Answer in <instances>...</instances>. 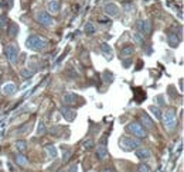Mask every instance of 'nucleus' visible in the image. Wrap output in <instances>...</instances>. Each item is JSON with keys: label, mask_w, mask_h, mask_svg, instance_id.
<instances>
[{"label": "nucleus", "mask_w": 184, "mask_h": 172, "mask_svg": "<svg viewBox=\"0 0 184 172\" xmlns=\"http://www.w3.org/2000/svg\"><path fill=\"white\" fill-rule=\"evenodd\" d=\"M26 47L29 49H31V51H43V49H45L48 47V41L45 38H43V37L33 34V35H30L26 40Z\"/></svg>", "instance_id": "f257e3e1"}, {"label": "nucleus", "mask_w": 184, "mask_h": 172, "mask_svg": "<svg viewBox=\"0 0 184 172\" xmlns=\"http://www.w3.org/2000/svg\"><path fill=\"white\" fill-rule=\"evenodd\" d=\"M162 119H163V123H164L166 130H169V131H173L174 128H176L177 120H176V110H174V109L166 110L164 114L162 116Z\"/></svg>", "instance_id": "f03ea898"}, {"label": "nucleus", "mask_w": 184, "mask_h": 172, "mask_svg": "<svg viewBox=\"0 0 184 172\" xmlns=\"http://www.w3.org/2000/svg\"><path fill=\"white\" fill-rule=\"evenodd\" d=\"M119 147L125 151H132L136 150L137 147H140V141L132 137H121L119 138Z\"/></svg>", "instance_id": "7ed1b4c3"}, {"label": "nucleus", "mask_w": 184, "mask_h": 172, "mask_svg": "<svg viewBox=\"0 0 184 172\" xmlns=\"http://www.w3.org/2000/svg\"><path fill=\"white\" fill-rule=\"evenodd\" d=\"M36 20L38 24H41L43 27H50L54 24V18L48 14L47 11H37L36 13Z\"/></svg>", "instance_id": "20e7f679"}, {"label": "nucleus", "mask_w": 184, "mask_h": 172, "mask_svg": "<svg viewBox=\"0 0 184 172\" xmlns=\"http://www.w3.org/2000/svg\"><path fill=\"white\" fill-rule=\"evenodd\" d=\"M4 55H6V58L10 64L16 65L17 64V57H18V51H17V47L14 44H10L7 47L4 48Z\"/></svg>", "instance_id": "39448f33"}, {"label": "nucleus", "mask_w": 184, "mask_h": 172, "mask_svg": "<svg viewBox=\"0 0 184 172\" xmlns=\"http://www.w3.org/2000/svg\"><path fill=\"white\" fill-rule=\"evenodd\" d=\"M129 130V131L132 133L133 136L139 137V138H144V137L147 136L146 130H144V127L142 124H139V123H130V124H128V127H126Z\"/></svg>", "instance_id": "423d86ee"}, {"label": "nucleus", "mask_w": 184, "mask_h": 172, "mask_svg": "<svg viewBox=\"0 0 184 172\" xmlns=\"http://www.w3.org/2000/svg\"><path fill=\"white\" fill-rule=\"evenodd\" d=\"M103 11H105L108 16H110V17H116V16L119 14V7L115 3H108L106 6L103 7Z\"/></svg>", "instance_id": "0eeeda50"}, {"label": "nucleus", "mask_w": 184, "mask_h": 172, "mask_svg": "<svg viewBox=\"0 0 184 172\" xmlns=\"http://www.w3.org/2000/svg\"><path fill=\"white\" fill-rule=\"evenodd\" d=\"M59 112H61V114L64 116V119H65V120L72 121L74 119H75V112H74V110H71L70 107L64 106V107H61V109H59Z\"/></svg>", "instance_id": "6e6552de"}, {"label": "nucleus", "mask_w": 184, "mask_h": 172, "mask_svg": "<svg viewBox=\"0 0 184 172\" xmlns=\"http://www.w3.org/2000/svg\"><path fill=\"white\" fill-rule=\"evenodd\" d=\"M2 92H3V95L11 96V95H14L16 92H17V86H16L14 83H6V85H3Z\"/></svg>", "instance_id": "1a4fd4ad"}, {"label": "nucleus", "mask_w": 184, "mask_h": 172, "mask_svg": "<svg viewBox=\"0 0 184 172\" xmlns=\"http://www.w3.org/2000/svg\"><path fill=\"white\" fill-rule=\"evenodd\" d=\"M137 28L143 34H150L151 31V23L150 21H137Z\"/></svg>", "instance_id": "9d476101"}, {"label": "nucleus", "mask_w": 184, "mask_h": 172, "mask_svg": "<svg viewBox=\"0 0 184 172\" xmlns=\"http://www.w3.org/2000/svg\"><path fill=\"white\" fill-rule=\"evenodd\" d=\"M167 42H169V45L171 48H176V47H178V44H180V38L177 37V34L169 33L167 34Z\"/></svg>", "instance_id": "9b49d317"}, {"label": "nucleus", "mask_w": 184, "mask_h": 172, "mask_svg": "<svg viewBox=\"0 0 184 172\" xmlns=\"http://www.w3.org/2000/svg\"><path fill=\"white\" fill-rule=\"evenodd\" d=\"M77 95H74V93H65V95L63 96V103L64 104H74V103L77 102Z\"/></svg>", "instance_id": "f8f14e48"}, {"label": "nucleus", "mask_w": 184, "mask_h": 172, "mask_svg": "<svg viewBox=\"0 0 184 172\" xmlns=\"http://www.w3.org/2000/svg\"><path fill=\"white\" fill-rule=\"evenodd\" d=\"M101 49H102L103 54L106 55L108 59H112V57H113V51H112V48L109 47V44H106V42H102V44H101Z\"/></svg>", "instance_id": "ddd939ff"}, {"label": "nucleus", "mask_w": 184, "mask_h": 172, "mask_svg": "<svg viewBox=\"0 0 184 172\" xmlns=\"http://www.w3.org/2000/svg\"><path fill=\"white\" fill-rule=\"evenodd\" d=\"M140 120H142V123H143L144 128H151V127H153V120H151V119L149 117L146 113H143L142 116H140Z\"/></svg>", "instance_id": "4468645a"}, {"label": "nucleus", "mask_w": 184, "mask_h": 172, "mask_svg": "<svg viewBox=\"0 0 184 172\" xmlns=\"http://www.w3.org/2000/svg\"><path fill=\"white\" fill-rule=\"evenodd\" d=\"M136 157L139 159H147V158H150V151L146 150V148H139L136 151Z\"/></svg>", "instance_id": "2eb2a0df"}, {"label": "nucleus", "mask_w": 184, "mask_h": 172, "mask_svg": "<svg viewBox=\"0 0 184 172\" xmlns=\"http://www.w3.org/2000/svg\"><path fill=\"white\" fill-rule=\"evenodd\" d=\"M7 34H9V37H10V38H16V35L18 34V26H16L14 23H11L10 26H9Z\"/></svg>", "instance_id": "dca6fc26"}, {"label": "nucleus", "mask_w": 184, "mask_h": 172, "mask_svg": "<svg viewBox=\"0 0 184 172\" xmlns=\"http://www.w3.org/2000/svg\"><path fill=\"white\" fill-rule=\"evenodd\" d=\"M48 11L58 13V11H59V2H58V0H51V2L48 3Z\"/></svg>", "instance_id": "f3484780"}, {"label": "nucleus", "mask_w": 184, "mask_h": 172, "mask_svg": "<svg viewBox=\"0 0 184 172\" xmlns=\"http://www.w3.org/2000/svg\"><path fill=\"white\" fill-rule=\"evenodd\" d=\"M133 51H135V49H133L132 45H128V47L121 49V57L122 58H128V57H130V55L133 54Z\"/></svg>", "instance_id": "a211bd4d"}, {"label": "nucleus", "mask_w": 184, "mask_h": 172, "mask_svg": "<svg viewBox=\"0 0 184 172\" xmlns=\"http://www.w3.org/2000/svg\"><path fill=\"white\" fill-rule=\"evenodd\" d=\"M108 155V150H106V145L102 144V145L98 147V152H96V157L99 158V159H103V158Z\"/></svg>", "instance_id": "6ab92c4d"}, {"label": "nucleus", "mask_w": 184, "mask_h": 172, "mask_svg": "<svg viewBox=\"0 0 184 172\" xmlns=\"http://www.w3.org/2000/svg\"><path fill=\"white\" fill-rule=\"evenodd\" d=\"M133 41H135L137 45H142V47H143V45H144L143 34H142V33H135V34H133Z\"/></svg>", "instance_id": "aec40b11"}, {"label": "nucleus", "mask_w": 184, "mask_h": 172, "mask_svg": "<svg viewBox=\"0 0 184 172\" xmlns=\"http://www.w3.org/2000/svg\"><path fill=\"white\" fill-rule=\"evenodd\" d=\"M84 31H85V34L92 35V34H95V26H94L92 23H86L84 27Z\"/></svg>", "instance_id": "412c9836"}, {"label": "nucleus", "mask_w": 184, "mask_h": 172, "mask_svg": "<svg viewBox=\"0 0 184 172\" xmlns=\"http://www.w3.org/2000/svg\"><path fill=\"white\" fill-rule=\"evenodd\" d=\"M45 150H47L48 155L51 158H57V155H58V151H57V148H55L54 145H47L45 147Z\"/></svg>", "instance_id": "4be33fe9"}, {"label": "nucleus", "mask_w": 184, "mask_h": 172, "mask_svg": "<svg viewBox=\"0 0 184 172\" xmlns=\"http://www.w3.org/2000/svg\"><path fill=\"white\" fill-rule=\"evenodd\" d=\"M16 162H17L18 165H21V167H24V165L29 164L27 158L24 157V155H21V154H17V155H16Z\"/></svg>", "instance_id": "5701e85b"}, {"label": "nucleus", "mask_w": 184, "mask_h": 172, "mask_svg": "<svg viewBox=\"0 0 184 172\" xmlns=\"http://www.w3.org/2000/svg\"><path fill=\"white\" fill-rule=\"evenodd\" d=\"M45 133H47V128H45V124L41 121V123H38V128H37V134L38 136H44Z\"/></svg>", "instance_id": "b1692460"}, {"label": "nucleus", "mask_w": 184, "mask_h": 172, "mask_svg": "<svg viewBox=\"0 0 184 172\" xmlns=\"http://www.w3.org/2000/svg\"><path fill=\"white\" fill-rule=\"evenodd\" d=\"M0 7L4 9V10H6V9H11L13 7V0H3V2L0 3Z\"/></svg>", "instance_id": "393cba45"}, {"label": "nucleus", "mask_w": 184, "mask_h": 172, "mask_svg": "<svg viewBox=\"0 0 184 172\" xmlns=\"http://www.w3.org/2000/svg\"><path fill=\"white\" fill-rule=\"evenodd\" d=\"M150 112L156 116V119H162V112L157 106H150Z\"/></svg>", "instance_id": "a878e982"}, {"label": "nucleus", "mask_w": 184, "mask_h": 172, "mask_svg": "<svg viewBox=\"0 0 184 172\" xmlns=\"http://www.w3.org/2000/svg\"><path fill=\"white\" fill-rule=\"evenodd\" d=\"M16 148H17V151H26L27 143L26 141H17V143H16Z\"/></svg>", "instance_id": "bb28decb"}, {"label": "nucleus", "mask_w": 184, "mask_h": 172, "mask_svg": "<svg viewBox=\"0 0 184 172\" xmlns=\"http://www.w3.org/2000/svg\"><path fill=\"white\" fill-rule=\"evenodd\" d=\"M82 147H84L85 150H91L92 147H94V140H91V138L85 140L84 143H82Z\"/></svg>", "instance_id": "cd10ccee"}, {"label": "nucleus", "mask_w": 184, "mask_h": 172, "mask_svg": "<svg viewBox=\"0 0 184 172\" xmlns=\"http://www.w3.org/2000/svg\"><path fill=\"white\" fill-rule=\"evenodd\" d=\"M137 169H139V172H150L149 165H146V164H140L139 167H137Z\"/></svg>", "instance_id": "c85d7f7f"}, {"label": "nucleus", "mask_w": 184, "mask_h": 172, "mask_svg": "<svg viewBox=\"0 0 184 172\" xmlns=\"http://www.w3.org/2000/svg\"><path fill=\"white\" fill-rule=\"evenodd\" d=\"M33 75H34V72H31V71H29V69L21 71V76H24V78H31Z\"/></svg>", "instance_id": "c756f323"}, {"label": "nucleus", "mask_w": 184, "mask_h": 172, "mask_svg": "<svg viewBox=\"0 0 184 172\" xmlns=\"http://www.w3.org/2000/svg\"><path fill=\"white\" fill-rule=\"evenodd\" d=\"M0 20H2V24H0V27H2V30H4V28H6V21H7V16L3 14Z\"/></svg>", "instance_id": "7c9ffc66"}, {"label": "nucleus", "mask_w": 184, "mask_h": 172, "mask_svg": "<svg viewBox=\"0 0 184 172\" xmlns=\"http://www.w3.org/2000/svg\"><path fill=\"white\" fill-rule=\"evenodd\" d=\"M29 127H30V124H29V123H26V124L23 126L21 128H18V130H17V133H24V131H26V130H27V128H29Z\"/></svg>", "instance_id": "2f4dec72"}, {"label": "nucleus", "mask_w": 184, "mask_h": 172, "mask_svg": "<svg viewBox=\"0 0 184 172\" xmlns=\"http://www.w3.org/2000/svg\"><path fill=\"white\" fill-rule=\"evenodd\" d=\"M68 172H78V167L75 164H72L70 168H68Z\"/></svg>", "instance_id": "473e14b6"}, {"label": "nucleus", "mask_w": 184, "mask_h": 172, "mask_svg": "<svg viewBox=\"0 0 184 172\" xmlns=\"http://www.w3.org/2000/svg\"><path fill=\"white\" fill-rule=\"evenodd\" d=\"M70 155H71V151H65V152H64V161H67Z\"/></svg>", "instance_id": "72a5a7b5"}, {"label": "nucleus", "mask_w": 184, "mask_h": 172, "mask_svg": "<svg viewBox=\"0 0 184 172\" xmlns=\"http://www.w3.org/2000/svg\"><path fill=\"white\" fill-rule=\"evenodd\" d=\"M102 172H113V169H112V168H103Z\"/></svg>", "instance_id": "f704fd0d"}]
</instances>
